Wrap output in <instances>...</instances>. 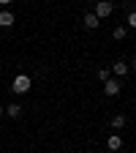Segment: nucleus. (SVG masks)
<instances>
[{
  "mask_svg": "<svg viewBox=\"0 0 136 153\" xmlns=\"http://www.w3.org/2000/svg\"><path fill=\"white\" fill-rule=\"evenodd\" d=\"M30 85H33V82H30V76H27V74H16V76H14L11 90L22 96V93H27V90H30Z\"/></svg>",
  "mask_w": 136,
  "mask_h": 153,
  "instance_id": "nucleus-1",
  "label": "nucleus"
},
{
  "mask_svg": "<svg viewBox=\"0 0 136 153\" xmlns=\"http://www.w3.org/2000/svg\"><path fill=\"white\" fill-rule=\"evenodd\" d=\"M120 90H123V85H120V79H117V76H109V79L104 82V93L109 96V99L120 96Z\"/></svg>",
  "mask_w": 136,
  "mask_h": 153,
  "instance_id": "nucleus-2",
  "label": "nucleus"
},
{
  "mask_svg": "<svg viewBox=\"0 0 136 153\" xmlns=\"http://www.w3.org/2000/svg\"><path fill=\"white\" fill-rule=\"evenodd\" d=\"M112 11H114V6H112V0H98V3H95V16L98 19H106V16H112Z\"/></svg>",
  "mask_w": 136,
  "mask_h": 153,
  "instance_id": "nucleus-3",
  "label": "nucleus"
},
{
  "mask_svg": "<svg viewBox=\"0 0 136 153\" xmlns=\"http://www.w3.org/2000/svg\"><path fill=\"white\" fill-rule=\"evenodd\" d=\"M114 76H117V79H123V76H128V71H131V66L125 63V60H117V63H114L112 68H109Z\"/></svg>",
  "mask_w": 136,
  "mask_h": 153,
  "instance_id": "nucleus-4",
  "label": "nucleus"
},
{
  "mask_svg": "<svg viewBox=\"0 0 136 153\" xmlns=\"http://www.w3.org/2000/svg\"><path fill=\"white\" fill-rule=\"evenodd\" d=\"M82 22H85V27H87V30H95V27L101 25V19H98V16H95V14L90 11V14H85V19H82Z\"/></svg>",
  "mask_w": 136,
  "mask_h": 153,
  "instance_id": "nucleus-5",
  "label": "nucleus"
},
{
  "mask_svg": "<svg viewBox=\"0 0 136 153\" xmlns=\"http://www.w3.org/2000/svg\"><path fill=\"white\" fill-rule=\"evenodd\" d=\"M14 22H16V16L11 11H0V27H11Z\"/></svg>",
  "mask_w": 136,
  "mask_h": 153,
  "instance_id": "nucleus-6",
  "label": "nucleus"
},
{
  "mask_svg": "<svg viewBox=\"0 0 136 153\" xmlns=\"http://www.w3.org/2000/svg\"><path fill=\"white\" fill-rule=\"evenodd\" d=\"M125 123H128V118H125L123 112H120V115H114V118H112V128H114V131H120V128H125Z\"/></svg>",
  "mask_w": 136,
  "mask_h": 153,
  "instance_id": "nucleus-7",
  "label": "nucleus"
},
{
  "mask_svg": "<svg viewBox=\"0 0 136 153\" xmlns=\"http://www.w3.org/2000/svg\"><path fill=\"white\" fill-rule=\"evenodd\" d=\"M106 148H109V150H120V148H123V140H120V134H112V137L106 140Z\"/></svg>",
  "mask_w": 136,
  "mask_h": 153,
  "instance_id": "nucleus-8",
  "label": "nucleus"
},
{
  "mask_svg": "<svg viewBox=\"0 0 136 153\" xmlns=\"http://www.w3.org/2000/svg\"><path fill=\"white\" fill-rule=\"evenodd\" d=\"M125 36H128V27H125V25H117V27L112 30V38H114V41H123Z\"/></svg>",
  "mask_w": 136,
  "mask_h": 153,
  "instance_id": "nucleus-9",
  "label": "nucleus"
},
{
  "mask_svg": "<svg viewBox=\"0 0 136 153\" xmlns=\"http://www.w3.org/2000/svg\"><path fill=\"white\" fill-rule=\"evenodd\" d=\"M3 109H6L8 118H19V115H22V107H19L16 101H14V104H8V107H3Z\"/></svg>",
  "mask_w": 136,
  "mask_h": 153,
  "instance_id": "nucleus-10",
  "label": "nucleus"
},
{
  "mask_svg": "<svg viewBox=\"0 0 136 153\" xmlns=\"http://www.w3.org/2000/svg\"><path fill=\"white\" fill-rule=\"evenodd\" d=\"M125 25L136 30V11H131V14H128V19H125Z\"/></svg>",
  "mask_w": 136,
  "mask_h": 153,
  "instance_id": "nucleus-11",
  "label": "nucleus"
},
{
  "mask_svg": "<svg viewBox=\"0 0 136 153\" xmlns=\"http://www.w3.org/2000/svg\"><path fill=\"white\" fill-rule=\"evenodd\" d=\"M109 76H112V71H109V68H101V71H98V79H101V82H106Z\"/></svg>",
  "mask_w": 136,
  "mask_h": 153,
  "instance_id": "nucleus-12",
  "label": "nucleus"
},
{
  "mask_svg": "<svg viewBox=\"0 0 136 153\" xmlns=\"http://www.w3.org/2000/svg\"><path fill=\"white\" fill-rule=\"evenodd\" d=\"M14 3V0H0V6H11Z\"/></svg>",
  "mask_w": 136,
  "mask_h": 153,
  "instance_id": "nucleus-13",
  "label": "nucleus"
},
{
  "mask_svg": "<svg viewBox=\"0 0 136 153\" xmlns=\"http://www.w3.org/2000/svg\"><path fill=\"white\" fill-rule=\"evenodd\" d=\"M131 68H133V71H136V57H133V63H131Z\"/></svg>",
  "mask_w": 136,
  "mask_h": 153,
  "instance_id": "nucleus-14",
  "label": "nucleus"
},
{
  "mask_svg": "<svg viewBox=\"0 0 136 153\" xmlns=\"http://www.w3.org/2000/svg\"><path fill=\"white\" fill-rule=\"evenodd\" d=\"M3 115H6V109H3V107H0V118H3Z\"/></svg>",
  "mask_w": 136,
  "mask_h": 153,
  "instance_id": "nucleus-15",
  "label": "nucleus"
}]
</instances>
